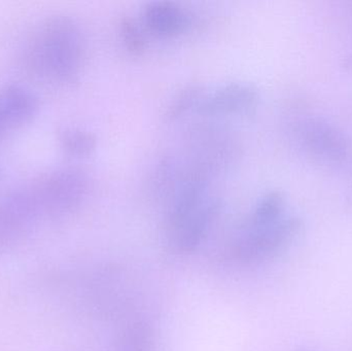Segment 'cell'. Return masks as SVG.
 <instances>
[{
    "mask_svg": "<svg viewBox=\"0 0 352 351\" xmlns=\"http://www.w3.org/2000/svg\"><path fill=\"white\" fill-rule=\"evenodd\" d=\"M87 57V39L80 23L67 14H56L41 23L24 51L26 69L34 78L58 84L80 80Z\"/></svg>",
    "mask_w": 352,
    "mask_h": 351,
    "instance_id": "6da1fadb",
    "label": "cell"
},
{
    "mask_svg": "<svg viewBox=\"0 0 352 351\" xmlns=\"http://www.w3.org/2000/svg\"><path fill=\"white\" fill-rule=\"evenodd\" d=\"M43 214H72L84 204L92 191V179L82 168L62 166L30 183Z\"/></svg>",
    "mask_w": 352,
    "mask_h": 351,
    "instance_id": "7a4b0ae2",
    "label": "cell"
},
{
    "mask_svg": "<svg viewBox=\"0 0 352 351\" xmlns=\"http://www.w3.org/2000/svg\"><path fill=\"white\" fill-rule=\"evenodd\" d=\"M186 144V161L211 177L229 170L241 152L239 141L232 131L214 122L192 128Z\"/></svg>",
    "mask_w": 352,
    "mask_h": 351,
    "instance_id": "3957f363",
    "label": "cell"
},
{
    "mask_svg": "<svg viewBox=\"0 0 352 351\" xmlns=\"http://www.w3.org/2000/svg\"><path fill=\"white\" fill-rule=\"evenodd\" d=\"M302 223L295 216H283L266 226L241 227L234 245V253L242 261L270 259L287 249L301 231Z\"/></svg>",
    "mask_w": 352,
    "mask_h": 351,
    "instance_id": "277c9868",
    "label": "cell"
},
{
    "mask_svg": "<svg viewBox=\"0 0 352 351\" xmlns=\"http://www.w3.org/2000/svg\"><path fill=\"white\" fill-rule=\"evenodd\" d=\"M296 135L302 148L314 160L326 165H342L352 157V142L338 126L309 117L300 122Z\"/></svg>",
    "mask_w": 352,
    "mask_h": 351,
    "instance_id": "5b68a950",
    "label": "cell"
},
{
    "mask_svg": "<svg viewBox=\"0 0 352 351\" xmlns=\"http://www.w3.org/2000/svg\"><path fill=\"white\" fill-rule=\"evenodd\" d=\"M260 91L252 82L234 80L206 92L197 107L203 117L250 115L260 103Z\"/></svg>",
    "mask_w": 352,
    "mask_h": 351,
    "instance_id": "8992f818",
    "label": "cell"
},
{
    "mask_svg": "<svg viewBox=\"0 0 352 351\" xmlns=\"http://www.w3.org/2000/svg\"><path fill=\"white\" fill-rule=\"evenodd\" d=\"M38 216L41 208L29 183L0 197V245L20 238Z\"/></svg>",
    "mask_w": 352,
    "mask_h": 351,
    "instance_id": "52a82bcc",
    "label": "cell"
},
{
    "mask_svg": "<svg viewBox=\"0 0 352 351\" xmlns=\"http://www.w3.org/2000/svg\"><path fill=\"white\" fill-rule=\"evenodd\" d=\"M38 98L20 84L0 88V136L28 123L38 111Z\"/></svg>",
    "mask_w": 352,
    "mask_h": 351,
    "instance_id": "ba28073f",
    "label": "cell"
},
{
    "mask_svg": "<svg viewBox=\"0 0 352 351\" xmlns=\"http://www.w3.org/2000/svg\"><path fill=\"white\" fill-rule=\"evenodd\" d=\"M221 210L219 198L210 196L194 214L168 233L169 241L179 251H192L202 242Z\"/></svg>",
    "mask_w": 352,
    "mask_h": 351,
    "instance_id": "9c48e42d",
    "label": "cell"
},
{
    "mask_svg": "<svg viewBox=\"0 0 352 351\" xmlns=\"http://www.w3.org/2000/svg\"><path fill=\"white\" fill-rule=\"evenodd\" d=\"M142 21L151 32L162 37L182 34L192 22L190 14L180 4L167 0L146 3L142 10Z\"/></svg>",
    "mask_w": 352,
    "mask_h": 351,
    "instance_id": "30bf717a",
    "label": "cell"
},
{
    "mask_svg": "<svg viewBox=\"0 0 352 351\" xmlns=\"http://www.w3.org/2000/svg\"><path fill=\"white\" fill-rule=\"evenodd\" d=\"M285 199L283 192L270 191L263 195L241 227L254 228L277 222L285 216Z\"/></svg>",
    "mask_w": 352,
    "mask_h": 351,
    "instance_id": "8fae6325",
    "label": "cell"
},
{
    "mask_svg": "<svg viewBox=\"0 0 352 351\" xmlns=\"http://www.w3.org/2000/svg\"><path fill=\"white\" fill-rule=\"evenodd\" d=\"M59 144L62 150L69 156L86 158L96 150L98 139L96 134L90 130L68 127L60 132Z\"/></svg>",
    "mask_w": 352,
    "mask_h": 351,
    "instance_id": "7c38bea8",
    "label": "cell"
},
{
    "mask_svg": "<svg viewBox=\"0 0 352 351\" xmlns=\"http://www.w3.org/2000/svg\"><path fill=\"white\" fill-rule=\"evenodd\" d=\"M205 93L206 90L204 86L199 82H190L182 87L171 97L165 109V120L168 122L177 121L192 109H197Z\"/></svg>",
    "mask_w": 352,
    "mask_h": 351,
    "instance_id": "4fadbf2b",
    "label": "cell"
},
{
    "mask_svg": "<svg viewBox=\"0 0 352 351\" xmlns=\"http://www.w3.org/2000/svg\"><path fill=\"white\" fill-rule=\"evenodd\" d=\"M118 30L122 45L130 55H144L148 47L146 34L140 25L132 16L124 14L118 21Z\"/></svg>",
    "mask_w": 352,
    "mask_h": 351,
    "instance_id": "5bb4252c",
    "label": "cell"
},
{
    "mask_svg": "<svg viewBox=\"0 0 352 351\" xmlns=\"http://www.w3.org/2000/svg\"><path fill=\"white\" fill-rule=\"evenodd\" d=\"M125 351H148L150 335L142 326H135L126 336Z\"/></svg>",
    "mask_w": 352,
    "mask_h": 351,
    "instance_id": "9a60e30c",
    "label": "cell"
},
{
    "mask_svg": "<svg viewBox=\"0 0 352 351\" xmlns=\"http://www.w3.org/2000/svg\"><path fill=\"white\" fill-rule=\"evenodd\" d=\"M297 351H318V350H314V348H299V350H298Z\"/></svg>",
    "mask_w": 352,
    "mask_h": 351,
    "instance_id": "2e32d148",
    "label": "cell"
}]
</instances>
